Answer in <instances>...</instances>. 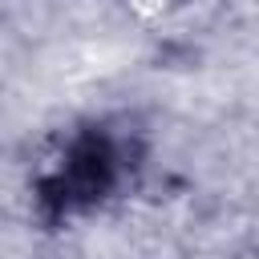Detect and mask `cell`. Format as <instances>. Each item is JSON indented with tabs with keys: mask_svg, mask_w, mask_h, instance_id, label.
I'll list each match as a JSON object with an SVG mask.
<instances>
[{
	"mask_svg": "<svg viewBox=\"0 0 259 259\" xmlns=\"http://www.w3.org/2000/svg\"><path fill=\"white\" fill-rule=\"evenodd\" d=\"M113 178V154L105 138H81L69 150L65 170L57 174V182L49 186V202L53 206H77L97 198Z\"/></svg>",
	"mask_w": 259,
	"mask_h": 259,
	"instance_id": "6da1fadb",
	"label": "cell"
}]
</instances>
